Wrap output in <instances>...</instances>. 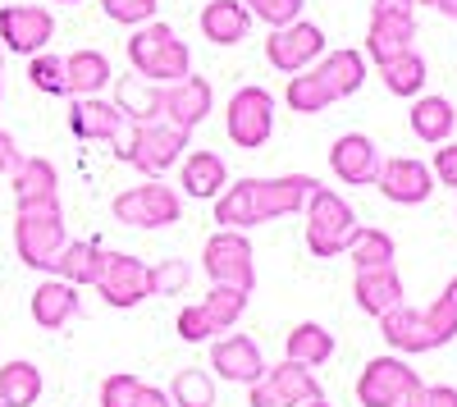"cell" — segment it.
Masks as SVG:
<instances>
[{
	"instance_id": "8fae6325",
	"label": "cell",
	"mask_w": 457,
	"mask_h": 407,
	"mask_svg": "<svg viewBox=\"0 0 457 407\" xmlns=\"http://www.w3.org/2000/svg\"><path fill=\"white\" fill-rule=\"evenodd\" d=\"M202 270L211 275V284L252 293V288H256V252H252L247 234H243V229H220V234H211L206 247H202Z\"/></svg>"
},
{
	"instance_id": "e575fe53",
	"label": "cell",
	"mask_w": 457,
	"mask_h": 407,
	"mask_svg": "<svg viewBox=\"0 0 457 407\" xmlns=\"http://www.w3.org/2000/svg\"><path fill=\"white\" fill-rule=\"evenodd\" d=\"M348 256H353V266L366 270V266H394L398 262V247L385 229H375V225H357L353 243H348Z\"/></svg>"
},
{
	"instance_id": "8992f818",
	"label": "cell",
	"mask_w": 457,
	"mask_h": 407,
	"mask_svg": "<svg viewBox=\"0 0 457 407\" xmlns=\"http://www.w3.org/2000/svg\"><path fill=\"white\" fill-rule=\"evenodd\" d=\"M302 211H307V247H312V256L334 262V256L348 252V243L357 234V211L348 206V197L316 183V193L307 197Z\"/></svg>"
},
{
	"instance_id": "83f0119b",
	"label": "cell",
	"mask_w": 457,
	"mask_h": 407,
	"mask_svg": "<svg viewBox=\"0 0 457 407\" xmlns=\"http://www.w3.org/2000/svg\"><path fill=\"white\" fill-rule=\"evenodd\" d=\"M101 262H105V247H101V243H92V238H69L51 275L64 279V284H73V288H92L96 275H101Z\"/></svg>"
},
{
	"instance_id": "7402d4cb",
	"label": "cell",
	"mask_w": 457,
	"mask_h": 407,
	"mask_svg": "<svg viewBox=\"0 0 457 407\" xmlns=\"http://www.w3.org/2000/svg\"><path fill=\"white\" fill-rule=\"evenodd\" d=\"M316 79L325 83L329 101H348L366 83V55L353 51V46H338V51H329V55L316 60Z\"/></svg>"
},
{
	"instance_id": "30bf717a",
	"label": "cell",
	"mask_w": 457,
	"mask_h": 407,
	"mask_svg": "<svg viewBox=\"0 0 457 407\" xmlns=\"http://www.w3.org/2000/svg\"><path fill=\"white\" fill-rule=\"evenodd\" d=\"M92 288L101 293L110 307L129 311V307H137L146 298H156V270H151L142 256H133V252H105L101 275H96Z\"/></svg>"
},
{
	"instance_id": "cb8c5ba5",
	"label": "cell",
	"mask_w": 457,
	"mask_h": 407,
	"mask_svg": "<svg viewBox=\"0 0 457 407\" xmlns=\"http://www.w3.org/2000/svg\"><path fill=\"white\" fill-rule=\"evenodd\" d=\"M161 101H165V87L142 79V73H124V79H114V110H120L129 124L161 120Z\"/></svg>"
},
{
	"instance_id": "d6986e66",
	"label": "cell",
	"mask_w": 457,
	"mask_h": 407,
	"mask_svg": "<svg viewBox=\"0 0 457 407\" xmlns=\"http://www.w3.org/2000/svg\"><path fill=\"white\" fill-rule=\"evenodd\" d=\"M211 366L220 371V380H228V385H256L265 376V357H261L256 339H247V335L215 339L211 344Z\"/></svg>"
},
{
	"instance_id": "f35d334b",
	"label": "cell",
	"mask_w": 457,
	"mask_h": 407,
	"mask_svg": "<svg viewBox=\"0 0 457 407\" xmlns=\"http://www.w3.org/2000/svg\"><path fill=\"white\" fill-rule=\"evenodd\" d=\"M101 10L110 23H124V28H142L156 19L161 10V0H101Z\"/></svg>"
},
{
	"instance_id": "d4e9b609",
	"label": "cell",
	"mask_w": 457,
	"mask_h": 407,
	"mask_svg": "<svg viewBox=\"0 0 457 407\" xmlns=\"http://www.w3.org/2000/svg\"><path fill=\"white\" fill-rule=\"evenodd\" d=\"M416 42V14H370V28H366V55L375 64L394 60L398 51H411Z\"/></svg>"
},
{
	"instance_id": "f5cc1de1",
	"label": "cell",
	"mask_w": 457,
	"mask_h": 407,
	"mask_svg": "<svg viewBox=\"0 0 457 407\" xmlns=\"http://www.w3.org/2000/svg\"><path fill=\"white\" fill-rule=\"evenodd\" d=\"M55 5H79V0H55Z\"/></svg>"
},
{
	"instance_id": "52a82bcc",
	"label": "cell",
	"mask_w": 457,
	"mask_h": 407,
	"mask_svg": "<svg viewBox=\"0 0 457 407\" xmlns=\"http://www.w3.org/2000/svg\"><path fill=\"white\" fill-rule=\"evenodd\" d=\"M421 389L426 385L407 366V357H370L357 376V403L361 407H416Z\"/></svg>"
},
{
	"instance_id": "484cf974",
	"label": "cell",
	"mask_w": 457,
	"mask_h": 407,
	"mask_svg": "<svg viewBox=\"0 0 457 407\" xmlns=\"http://www.w3.org/2000/svg\"><path fill=\"white\" fill-rule=\"evenodd\" d=\"M197 23H202V37L211 46H238L252 32V14H247L243 0H211Z\"/></svg>"
},
{
	"instance_id": "4fadbf2b",
	"label": "cell",
	"mask_w": 457,
	"mask_h": 407,
	"mask_svg": "<svg viewBox=\"0 0 457 407\" xmlns=\"http://www.w3.org/2000/svg\"><path fill=\"white\" fill-rule=\"evenodd\" d=\"M247 389H252V407H302L320 398V380L312 376V366L288 361V357L279 366H265V376Z\"/></svg>"
},
{
	"instance_id": "ac0fdd59",
	"label": "cell",
	"mask_w": 457,
	"mask_h": 407,
	"mask_svg": "<svg viewBox=\"0 0 457 407\" xmlns=\"http://www.w3.org/2000/svg\"><path fill=\"white\" fill-rule=\"evenodd\" d=\"M379 146H375V137H366V133H343V137H334V146H329V170L343 179V183H353V188H366V183H375V174H379Z\"/></svg>"
},
{
	"instance_id": "d590c367",
	"label": "cell",
	"mask_w": 457,
	"mask_h": 407,
	"mask_svg": "<svg viewBox=\"0 0 457 407\" xmlns=\"http://www.w3.org/2000/svg\"><path fill=\"white\" fill-rule=\"evenodd\" d=\"M284 101L293 105V115H320L329 110V92L325 83L316 79V69H302V73H288V87H284Z\"/></svg>"
},
{
	"instance_id": "8d00e7d4",
	"label": "cell",
	"mask_w": 457,
	"mask_h": 407,
	"mask_svg": "<svg viewBox=\"0 0 457 407\" xmlns=\"http://www.w3.org/2000/svg\"><path fill=\"white\" fill-rule=\"evenodd\" d=\"M165 394L174 407H215V380L206 371H197V366H183Z\"/></svg>"
},
{
	"instance_id": "74e56055",
	"label": "cell",
	"mask_w": 457,
	"mask_h": 407,
	"mask_svg": "<svg viewBox=\"0 0 457 407\" xmlns=\"http://www.w3.org/2000/svg\"><path fill=\"white\" fill-rule=\"evenodd\" d=\"M28 83L42 96H69V79H64V55L37 51L28 55Z\"/></svg>"
},
{
	"instance_id": "e0dca14e",
	"label": "cell",
	"mask_w": 457,
	"mask_h": 407,
	"mask_svg": "<svg viewBox=\"0 0 457 407\" xmlns=\"http://www.w3.org/2000/svg\"><path fill=\"white\" fill-rule=\"evenodd\" d=\"M211 105H215V92L206 79H197V73H187V79L170 83L165 87V101H161V120L183 129V133H193L206 115H211Z\"/></svg>"
},
{
	"instance_id": "ba28073f",
	"label": "cell",
	"mask_w": 457,
	"mask_h": 407,
	"mask_svg": "<svg viewBox=\"0 0 457 407\" xmlns=\"http://www.w3.org/2000/svg\"><path fill=\"white\" fill-rule=\"evenodd\" d=\"M247 298H252V293H243V288L211 284V293L202 303L179 311V339L183 344H206V339L224 335V329H234L243 320V311H247Z\"/></svg>"
},
{
	"instance_id": "9c48e42d",
	"label": "cell",
	"mask_w": 457,
	"mask_h": 407,
	"mask_svg": "<svg viewBox=\"0 0 457 407\" xmlns=\"http://www.w3.org/2000/svg\"><path fill=\"white\" fill-rule=\"evenodd\" d=\"M110 211H114V220H120V225H129V229H170V225H179L183 202H179V193L170 188V183L142 179L137 188H124L120 197H114Z\"/></svg>"
},
{
	"instance_id": "3957f363",
	"label": "cell",
	"mask_w": 457,
	"mask_h": 407,
	"mask_svg": "<svg viewBox=\"0 0 457 407\" xmlns=\"http://www.w3.org/2000/svg\"><path fill=\"white\" fill-rule=\"evenodd\" d=\"M129 64H133V73H142V79L170 87V83L193 73V51H187V42L170 23L151 19V23L133 28V37H129Z\"/></svg>"
},
{
	"instance_id": "9a60e30c",
	"label": "cell",
	"mask_w": 457,
	"mask_h": 407,
	"mask_svg": "<svg viewBox=\"0 0 457 407\" xmlns=\"http://www.w3.org/2000/svg\"><path fill=\"white\" fill-rule=\"evenodd\" d=\"M55 37V14L46 5H0V46L14 55L46 51Z\"/></svg>"
},
{
	"instance_id": "7dc6e473",
	"label": "cell",
	"mask_w": 457,
	"mask_h": 407,
	"mask_svg": "<svg viewBox=\"0 0 457 407\" xmlns=\"http://www.w3.org/2000/svg\"><path fill=\"white\" fill-rule=\"evenodd\" d=\"M370 14H416V0H370Z\"/></svg>"
},
{
	"instance_id": "4316f807",
	"label": "cell",
	"mask_w": 457,
	"mask_h": 407,
	"mask_svg": "<svg viewBox=\"0 0 457 407\" xmlns=\"http://www.w3.org/2000/svg\"><path fill=\"white\" fill-rule=\"evenodd\" d=\"M83 303H79V288L64 284V279H46V284H37L32 293V320L42 325V329H64L69 320H79Z\"/></svg>"
},
{
	"instance_id": "7c38bea8",
	"label": "cell",
	"mask_w": 457,
	"mask_h": 407,
	"mask_svg": "<svg viewBox=\"0 0 457 407\" xmlns=\"http://www.w3.org/2000/svg\"><path fill=\"white\" fill-rule=\"evenodd\" d=\"M224 129H228V142L243 146V152L265 146L275 133V96L265 87H238L224 105Z\"/></svg>"
},
{
	"instance_id": "1f68e13d",
	"label": "cell",
	"mask_w": 457,
	"mask_h": 407,
	"mask_svg": "<svg viewBox=\"0 0 457 407\" xmlns=\"http://www.w3.org/2000/svg\"><path fill=\"white\" fill-rule=\"evenodd\" d=\"M284 357L288 361H302V366H325L334 357V335H329L325 325H316V320H302V325L288 329Z\"/></svg>"
},
{
	"instance_id": "c3c4849f",
	"label": "cell",
	"mask_w": 457,
	"mask_h": 407,
	"mask_svg": "<svg viewBox=\"0 0 457 407\" xmlns=\"http://www.w3.org/2000/svg\"><path fill=\"white\" fill-rule=\"evenodd\" d=\"M416 5H430L435 14H444V19H457V0H416Z\"/></svg>"
},
{
	"instance_id": "603a6c76",
	"label": "cell",
	"mask_w": 457,
	"mask_h": 407,
	"mask_svg": "<svg viewBox=\"0 0 457 407\" xmlns=\"http://www.w3.org/2000/svg\"><path fill=\"white\" fill-rule=\"evenodd\" d=\"M14 206H37V202H60V174L46 156H19L10 170Z\"/></svg>"
},
{
	"instance_id": "60d3db41",
	"label": "cell",
	"mask_w": 457,
	"mask_h": 407,
	"mask_svg": "<svg viewBox=\"0 0 457 407\" xmlns=\"http://www.w3.org/2000/svg\"><path fill=\"white\" fill-rule=\"evenodd\" d=\"M137 389H142L137 376L114 371V376L101 380V407H133V403H137Z\"/></svg>"
},
{
	"instance_id": "b9f144b4",
	"label": "cell",
	"mask_w": 457,
	"mask_h": 407,
	"mask_svg": "<svg viewBox=\"0 0 457 407\" xmlns=\"http://www.w3.org/2000/svg\"><path fill=\"white\" fill-rule=\"evenodd\" d=\"M151 270H156V293H179V288H187V279H193V270H187L183 262H156Z\"/></svg>"
},
{
	"instance_id": "44dd1931",
	"label": "cell",
	"mask_w": 457,
	"mask_h": 407,
	"mask_svg": "<svg viewBox=\"0 0 457 407\" xmlns=\"http://www.w3.org/2000/svg\"><path fill=\"white\" fill-rule=\"evenodd\" d=\"M353 298H357V307H361L366 316L379 320L389 307H398V303L407 298L398 266H366V270H357V279H353Z\"/></svg>"
},
{
	"instance_id": "f6af8a7d",
	"label": "cell",
	"mask_w": 457,
	"mask_h": 407,
	"mask_svg": "<svg viewBox=\"0 0 457 407\" xmlns=\"http://www.w3.org/2000/svg\"><path fill=\"white\" fill-rule=\"evenodd\" d=\"M14 165H19V142H14V133L0 129V174H10Z\"/></svg>"
},
{
	"instance_id": "5bb4252c",
	"label": "cell",
	"mask_w": 457,
	"mask_h": 407,
	"mask_svg": "<svg viewBox=\"0 0 457 407\" xmlns=\"http://www.w3.org/2000/svg\"><path fill=\"white\" fill-rule=\"evenodd\" d=\"M320 55H325V32L316 23H307V19L270 28V37H265V60H270L279 73H302V69H312Z\"/></svg>"
},
{
	"instance_id": "f1b7e54d",
	"label": "cell",
	"mask_w": 457,
	"mask_h": 407,
	"mask_svg": "<svg viewBox=\"0 0 457 407\" xmlns=\"http://www.w3.org/2000/svg\"><path fill=\"white\" fill-rule=\"evenodd\" d=\"M228 188V165L215 152H193L183 156V193L197 202H215Z\"/></svg>"
},
{
	"instance_id": "2e32d148",
	"label": "cell",
	"mask_w": 457,
	"mask_h": 407,
	"mask_svg": "<svg viewBox=\"0 0 457 407\" xmlns=\"http://www.w3.org/2000/svg\"><path fill=\"white\" fill-rule=\"evenodd\" d=\"M375 188L385 193L394 206H421L435 193V174H430V165H421L416 156H394V161H379Z\"/></svg>"
},
{
	"instance_id": "277c9868",
	"label": "cell",
	"mask_w": 457,
	"mask_h": 407,
	"mask_svg": "<svg viewBox=\"0 0 457 407\" xmlns=\"http://www.w3.org/2000/svg\"><path fill=\"white\" fill-rule=\"evenodd\" d=\"M187 137L193 133H183L165 120H146V124H129V133H120L110 146H114V156H120L124 165L142 170L146 179H161L165 170H174L187 152Z\"/></svg>"
},
{
	"instance_id": "ab89813d",
	"label": "cell",
	"mask_w": 457,
	"mask_h": 407,
	"mask_svg": "<svg viewBox=\"0 0 457 407\" xmlns=\"http://www.w3.org/2000/svg\"><path fill=\"white\" fill-rule=\"evenodd\" d=\"M247 14L261 19L265 28H284L293 19H302V0H243Z\"/></svg>"
},
{
	"instance_id": "ee69618b",
	"label": "cell",
	"mask_w": 457,
	"mask_h": 407,
	"mask_svg": "<svg viewBox=\"0 0 457 407\" xmlns=\"http://www.w3.org/2000/svg\"><path fill=\"white\" fill-rule=\"evenodd\" d=\"M416 407H457V389L453 385H426Z\"/></svg>"
},
{
	"instance_id": "ffe728a7",
	"label": "cell",
	"mask_w": 457,
	"mask_h": 407,
	"mask_svg": "<svg viewBox=\"0 0 457 407\" xmlns=\"http://www.w3.org/2000/svg\"><path fill=\"white\" fill-rule=\"evenodd\" d=\"M124 115L114 110V101H101V96H73L69 105V133L79 142H114L124 133Z\"/></svg>"
},
{
	"instance_id": "f546056e",
	"label": "cell",
	"mask_w": 457,
	"mask_h": 407,
	"mask_svg": "<svg viewBox=\"0 0 457 407\" xmlns=\"http://www.w3.org/2000/svg\"><path fill=\"white\" fill-rule=\"evenodd\" d=\"M46 380L42 371H37L32 361H5L0 366V407H37V398H42Z\"/></svg>"
},
{
	"instance_id": "5b68a950",
	"label": "cell",
	"mask_w": 457,
	"mask_h": 407,
	"mask_svg": "<svg viewBox=\"0 0 457 407\" xmlns=\"http://www.w3.org/2000/svg\"><path fill=\"white\" fill-rule=\"evenodd\" d=\"M64 243H69V229H64L60 202H37V206L14 211V252L28 270H55Z\"/></svg>"
},
{
	"instance_id": "f907efd6",
	"label": "cell",
	"mask_w": 457,
	"mask_h": 407,
	"mask_svg": "<svg viewBox=\"0 0 457 407\" xmlns=\"http://www.w3.org/2000/svg\"><path fill=\"white\" fill-rule=\"evenodd\" d=\"M444 293H448V298H453V303H457V279H453V284H448V288H444Z\"/></svg>"
},
{
	"instance_id": "7a4b0ae2",
	"label": "cell",
	"mask_w": 457,
	"mask_h": 407,
	"mask_svg": "<svg viewBox=\"0 0 457 407\" xmlns=\"http://www.w3.org/2000/svg\"><path fill=\"white\" fill-rule=\"evenodd\" d=\"M379 335L385 344L398 353V357H411V353H435L444 344L457 339V303L448 298H435L430 307H411V303H398L379 316Z\"/></svg>"
},
{
	"instance_id": "bcb514c9",
	"label": "cell",
	"mask_w": 457,
	"mask_h": 407,
	"mask_svg": "<svg viewBox=\"0 0 457 407\" xmlns=\"http://www.w3.org/2000/svg\"><path fill=\"white\" fill-rule=\"evenodd\" d=\"M133 407H174V403H170V394H165V389H156V385H146V380H142V389H137V403H133Z\"/></svg>"
},
{
	"instance_id": "7bdbcfd3",
	"label": "cell",
	"mask_w": 457,
	"mask_h": 407,
	"mask_svg": "<svg viewBox=\"0 0 457 407\" xmlns=\"http://www.w3.org/2000/svg\"><path fill=\"white\" fill-rule=\"evenodd\" d=\"M430 174L444 183V188H457V142H439V152H435V165Z\"/></svg>"
},
{
	"instance_id": "4dcf8cb0",
	"label": "cell",
	"mask_w": 457,
	"mask_h": 407,
	"mask_svg": "<svg viewBox=\"0 0 457 407\" xmlns=\"http://www.w3.org/2000/svg\"><path fill=\"white\" fill-rule=\"evenodd\" d=\"M64 79H69V96H96L101 87H110V60L101 51H73L64 55Z\"/></svg>"
},
{
	"instance_id": "816d5d0a",
	"label": "cell",
	"mask_w": 457,
	"mask_h": 407,
	"mask_svg": "<svg viewBox=\"0 0 457 407\" xmlns=\"http://www.w3.org/2000/svg\"><path fill=\"white\" fill-rule=\"evenodd\" d=\"M0 101H5V73H0Z\"/></svg>"
},
{
	"instance_id": "6da1fadb",
	"label": "cell",
	"mask_w": 457,
	"mask_h": 407,
	"mask_svg": "<svg viewBox=\"0 0 457 407\" xmlns=\"http://www.w3.org/2000/svg\"><path fill=\"white\" fill-rule=\"evenodd\" d=\"M316 193L312 174H279V179H238L215 197V225L224 229H256L270 220L297 215Z\"/></svg>"
},
{
	"instance_id": "db71d44e",
	"label": "cell",
	"mask_w": 457,
	"mask_h": 407,
	"mask_svg": "<svg viewBox=\"0 0 457 407\" xmlns=\"http://www.w3.org/2000/svg\"><path fill=\"white\" fill-rule=\"evenodd\" d=\"M0 64H5V60H0Z\"/></svg>"
},
{
	"instance_id": "681fc988",
	"label": "cell",
	"mask_w": 457,
	"mask_h": 407,
	"mask_svg": "<svg viewBox=\"0 0 457 407\" xmlns=\"http://www.w3.org/2000/svg\"><path fill=\"white\" fill-rule=\"evenodd\" d=\"M302 407H329V403H325V394H320V398H312V403H302Z\"/></svg>"
},
{
	"instance_id": "d6a6232c",
	"label": "cell",
	"mask_w": 457,
	"mask_h": 407,
	"mask_svg": "<svg viewBox=\"0 0 457 407\" xmlns=\"http://www.w3.org/2000/svg\"><path fill=\"white\" fill-rule=\"evenodd\" d=\"M453 124H457L453 101H444V96H421V101L411 105V133L421 137V142H430V146L448 142L453 137Z\"/></svg>"
},
{
	"instance_id": "836d02e7",
	"label": "cell",
	"mask_w": 457,
	"mask_h": 407,
	"mask_svg": "<svg viewBox=\"0 0 457 407\" xmlns=\"http://www.w3.org/2000/svg\"><path fill=\"white\" fill-rule=\"evenodd\" d=\"M375 69H379V79H385V87L394 96H416V92L426 87V60L416 55V51H398L394 60L375 64Z\"/></svg>"
}]
</instances>
